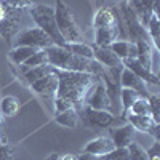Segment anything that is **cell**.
I'll return each instance as SVG.
<instances>
[{
    "label": "cell",
    "mask_w": 160,
    "mask_h": 160,
    "mask_svg": "<svg viewBox=\"0 0 160 160\" xmlns=\"http://www.w3.org/2000/svg\"><path fill=\"white\" fill-rule=\"evenodd\" d=\"M53 66H50V64H43V66H38V68H32V69H28L24 74H22V77L26 78V82H28L29 85L31 83H34L35 80H40L42 77H45V75H48V74H51L53 72Z\"/></svg>",
    "instance_id": "obj_21"
},
{
    "label": "cell",
    "mask_w": 160,
    "mask_h": 160,
    "mask_svg": "<svg viewBox=\"0 0 160 160\" xmlns=\"http://www.w3.org/2000/svg\"><path fill=\"white\" fill-rule=\"evenodd\" d=\"M149 115L155 123H160V99L157 95H149Z\"/></svg>",
    "instance_id": "obj_29"
},
{
    "label": "cell",
    "mask_w": 160,
    "mask_h": 160,
    "mask_svg": "<svg viewBox=\"0 0 160 160\" xmlns=\"http://www.w3.org/2000/svg\"><path fill=\"white\" fill-rule=\"evenodd\" d=\"M127 2H131V0H127Z\"/></svg>",
    "instance_id": "obj_42"
},
{
    "label": "cell",
    "mask_w": 160,
    "mask_h": 160,
    "mask_svg": "<svg viewBox=\"0 0 160 160\" xmlns=\"http://www.w3.org/2000/svg\"><path fill=\"white\" fill-rule=\"evenodd\" d=\"M128 47H130V42L128 40H115L114 43H111V50L115 53V55L120 58V59H127L128 58Z\"/></svg>",
    "instance_id": "obj_28"
},
{
    "label": "cell",
    "mask_w": 160,
    "mask_h": 160,
    "mask_svg": "<svg viewBox=\"0 0 160 160\" xmlns=\"http://www.w3.org/2000/svg\"><path fill=\"white\" fill-rule=\"evenodd\" d=\"M123 62V68H127V69H130L133 74H135L136 77H139L142 82H146V83H151V85H158V77L152 72V71H149V69H146L144 66L138 61V59H131V58H127V59H123L122 61Z\"/></svg>",
    "instance_id": "obj_11"
},
{
    "label": "cell",
    "mask_w": 160,
    "mask_h": 160,
    "mask_svg": "<svg viewBox=\"0 0 160 160\" xmlns=\"http://www.w3.org/2000/svg\"><path fill=\"white\" fill-rule=\"evenodd\" d=\"M31 88L40 96L45 98H55L56 91H58V75L53 69L51 74L42 77L40 80H35L34 83H31Z\"/></svg>",
    "instance_id": "obj_8"
},
{
    "label": "cell",
    "mask_w": 160,
    "mask_h": 160,
    "mask_svg": "<svg viewBox=\"0 0 160 160\" xmlns=\"http://www.w3.org/2000/svg\"><path fill=\"white\" fill-rule=\"evenodd\" d=\"M136 56H138V48H136V43L130 42V47H128V58L136 59Z\"/></svg>",
    "instance_id": "obj_35"
},
{
    "label": "cell",
    "mask_w": 160,
    "mask_h": 160,
    "mask_svg": "<svg viewBox=\"0 0 160 160\" xmlns=\"http://www.w3.org/2000/svg\"><path fill=\"white\" fill-rule=\"evenodd\" d=\"M43 64H48V58H47V53L45 50H37L34 55L26 61L24 64L19 66V71L21 74H24L28 69H32V68H38V66H43Z\"/></svg>",
    "instance_id": "obj_22"
},
{
    "label": "cell",
    "mask_w": 160,
    "mask_h": 160,
    "mask_svg": "<svg viewBox=\"0 0 160 160\" xmlns=\"http://www.w3.org/2000/svg\"><path fill=\"white\" fill-rule=\"evenodd\" d=\"M78 112L75 108H71V109H66L62 112H58L55 115V122L61 127H66V128H75L77 123H78Z\"/></svg>",
    "instance_id": "obj_18"
},
{
    "label": "cell",
    "mask_w": 160,
    "mask_h": 160,
    "mask_svg": "<svg viewBox=\"0 0 160 160\" xmlns=\"http://www.w3.org/2000/svg\"><path fill=\"white\" fill-rule=\"evenodd\" d=\"M96 160H102V158H101V157H96Z\"/></svg>",
    "instance_id": "obj_41"
},
{
    "label": "cell",
    "mask_w": 160,
    "mask_h": 160,
    "mask_svg": "<svg viewBox=\"0 0 160 160\" xmlns=\"http://www.w3.org/2000/svg\"><path fill=\"white\" fill-rule=\"evenodd\" d=\"M83 120V123L87 127H98V128H108L114 123L115 115L109 111H98V109H91L88 106H83L80 109V115Z\"/></svg>",
    "instance_id": "obj_6"
},
{
    "label": "cell",
    "mask_w": 160,
    "mask_h": 160,
    "mask_svg": "<svg viewBox=\"0 0 160 160\" xmlns=\"http://www.w3.org/2000/svg\"><path fill=\"white\" fill-rule=\"evenodd\" d=\"M29 15L32 18V21L35 22V26L38 29H42L51 40L53 45L58 47H64L66 42L61 37L59 31H58V24H56V18H55V8L43 5V3H35L29 8Z\"/></svg>",
    "instance_id": "obj_2"
},
{
    "label": "cell",
    "mask_w": 160,
    "mask_h": 160,
    "mask_svg": "<svg viewBox=\"0 0 160 160\" xmlns=\"http://www.w3.org/2000/svg\"><path fill=\"white\" fill-rule=\"evenodd\" d=\"M127 149H128L130 160H149L148 151H146L142 146L139 142H136V141H131Z\"/></svg>",
    "instance_id": "obj_27"
},
{
    "label": "cell",
    "mask_w": 160,
    "mask_h": 160,
    "mask_svg": "<svg viewBox=\"0 0 160 160\" xmlns=\"http://www.w3.org/2000/svg\"><path fill=\"white\" fill-rule=\"evenodd\" d=\"M16 47H32L35 50H45L53 45V40L37 26L34 28H26L24 31H19L15 37Z\"/></svg>",
    "instance_id": "obj_5"
},
{
    "label": "cell",
    "mask_w": 160,
    "mask_h": 160,
    "mask_svg": "<svg viewBox=\"0 0 160 160\" xmlns=\"http://www.w3.org/2000/svg\"><path fill=\"white\" fill-rule=\"evenodd\" d=\"M0 2H2V0H0Z\"/></svg>",
    "instance_id": "obj_43"
},
{
    "label": "cell",
    "mask_w": 160,
    "mask_h": 160,
    "mask_svg": "<svg viewBox=\"0 0 160 160\" xmlns=\"http://www.w3.org/2000/svg\"><path fill=\"white\" fill-rule=\"evenodd\" d=\"M128 122L133 127V130H138L141 133H149L155 139H158V123L154 122L151 115H136L130 112Z\"/></svg>",
    "instance_id": "obj_10"
},
{
    "label": "cell",
    "mask_w": 160,
    "mask_h": 160,
    "mask_svg": "<svg viewBox=\"0 0 160 160\" xmlns=\"http://www.w3.org/2000/svg\"><path fill=\"white\" fill-rule=\"evenodd\" d=\"M3 5V8L7 10V13L16 11V10H22V8H31L32 5L37 3V0H2L0 2Z\"/></svg>",
    "instance_id": "obj_25"
},
{
    "label": "cell",
    "mask_w": 160,
    "mask_h": 160,
    "mask_svg": "<svg viewBox=\"0 0 160 160\" xmlns=\"http://www.w3.org/2000/svg\"><path fill=\"white\" fill-rule=\"evenodd\" d=\"M58 160H77V155H72V154H66V155L59 157Z\"/></svg>",
    "instance_id": "obj_37"
},
{
    "label": "cell",
    "mask_w": 160,
    "mask_h": 160,
    "mask_svg": "<svg viewBox=\"0 0 160 160\" xmlns=\"http://www.w3.org/2000/svg\"><path fill=\"white\" fill-rule=\"evenodd\" d=\"M120 16H122L123 29H125L128 42L136 43V42H139V40H149L151 42L148 29L139 22L136 13L133 11V8L130 7V3L127 2V0H122V3H120Z\"/></svg>",
    "instance_id": "obj_4"
},
{
    "label": "cell",
    "mask_w": 160,
    "mask_h": 160,
    "mask_svg": "<svg viewBox=\"0 0 160 160\" xmlns=\"http://www.w3.org/2000/svg\"><path fill=\"white\" fill-rule=\"evenodd\" d=\"M115 148L114 142L111 138H106V136H98L95 139H91L85 148H83V152L87 154H91L95 157H102L106 154H109L112 149Z\"/></svg>",
    "instance_id": "obj_15"
},
{
    "label": "cell",
    "mask_w": 160,
    "mask_h": 160,
    "mask_svg": "<svg viewBox=\"0 0 160 160\" xmlns=\"http://www.w3.org/2000/svg\"><path fill=\"white\" fill-rule=\"evenodd\" d=\"M118 18H120L118 10L102 7V8H99L95 13V18H93V28L99 29V28H111V26H117Z\"/></svg>",
    "instance_id": "obj_12"
},
{
    "label": "cell",
    "mask_w": 160,
    "mask_h": 160,
    "mask_svg": "<svg viewBox=\"0 0 160 160\" xmlns=\"http://www.w3.org/2000/svg\"><path fill=\"white\" fill-rule=\"evenodd\" d=\"M58 158H59V157H58V154H51L47 160H58Z\"/></svg>",
    "instance_id": "obj_39"
},
{
    "label": "cell",
    "mask_w": 160,
    "mask_h": 160,
    "mask_svg": "<svg viewBox=\"0 0 160 160\" xmlns=\"http://www.w3.org/2000/svg\"><path fill=\"white\" fill-rule=\"evenodd\" d=\"M35 51H37V50L32 48V47H15V48L8 53V59H10L13 64L21 66V64H24L26 61H28Z\"/></svg>",
    "instance_id": "obj_19"
},
{
    "label": "cell",
    "mask_w": 160,
    "mask_h": 160,
    "mask_svg": "<svg viewBox=\"0 0 160 160\" xmlns=\"http://www.w3.org/2000/svg\"><path fill=\"white\" fill-rule=\"evenodd\" d=\"M130 112L136 114V115H149V101H148V98H138L130 108Z\"/></svg>",
    "instance_id": "obj_30"
},
{
    "label": "cell",
    "mask_w": 160,
    "mask_h": 160,
    "mask_svg": "<svg viewBox=\"0 0 160 160\" xmlns=\"http://www.w3.org/2000/svg\"><path fill=\"white\" fill-rule=\"evenodd\" d=\"M71 108H74V104L69 101V99H66V98H62V96H55V112L58 114V112H62V111H66V109H71Z\"/></svg>",
    "instance_id": "obj_32"
},
{
    "label": "cell",
    "mask_w": 160,
    "mask_h": 160,
    "mask_svg": "<svg viewBox=\"0 0 160 160\" xmlns=\"http://www.w3.org/2000/svg\"><path fill=\"white\" fill-rule=\"evenodd\" d=\"M0 146H2V144H0Z\"/></svg>",
    "instance_id": "obj_44"
},
{
    "label": "cell",
    "mask_w": 160,
    "mask_h": 160,
    "mask_svg": "<svg viewBox=\"0 0 160 160\" xmlns=\"http://www.w3.org/2000/svg\"><path fill=\"white\" fill-rule=\"evenodd\" d=\"M7 15H8V13H7V10L3 8V5H2V3H0V21H2V19H3Z\"/></svg>",
    "instance_id": "obj_38"
},
{
    "label": "cell",
    "mask_w": 160,
    "mask_h": 160,
    "mask_svg": "<svg viewBox=\"0 0 160 160\" xmlns=\"http://www.w3.org/2000/svg\"><path fill=\"white\" fill-rule=\"evenodd\" d=\"M93 53H95V59L102 66L104 69L117 68V66L123 64L122 59H120L109 47H96V45H93Z\"/></svg>",
    "instance_id": "obj_13"
},
{
    "label": "cell",
    "mask_w": 160,
    "mask_h": 160,
    "mask_svg": "<svg viewBox=\"0 0 160 160\" xmlns=\"http://www.w3.org/2000/svg\"><path fill=\"white\" fill-rule=\"evenodd\" d=\"M138 98H141V96L138 95L135 90H131V88H120V104L123 106V115L130 111L133 102H135Z\"/></svg>",
    "instance_id": "obj_24"
},
{
    "label": "cell",
    "mask_w": 160,
    "mask_h": 160,
    "mask_svg": "<svg viewBox=\"0 0 160 160\" xmlns=\"http://www.w3.org/2000/svg\"><path fill=\"white\" fill-rule=\"evenodd\" d=\"M102 160H130L128 149L127 148H114L109 154L101 157Z\"/></svg>",
    "instance_id": "obj_31"
},
{
    "label": "cell",
    "mask_w": 160,
    "mask_h": 160,
    "mask_svg": "<svg viewBox=\"0 0 160 160\" xmlns=\"http://www.w3.org/2000/svg\"><path fill=\"white\" fill-rule=\"evenodd\" d=\"M77 160H96V157L91 154H87V152H82L80 155H77Z\"/></svg>",
    "instance_id": "obj_36"
},
{
    "label": "cell",
    "mask_w": 160,
    "mask_h": 160,
    "mask_svg": "<svg viewBox=\"0 0 160 160\" xmlns=\"http://www.w3.org/2000/svg\"><path fill=\"white\" fill-rule=\"evenodd\" d=\"M115 40H120V32H118L117 26L95 29V45L96 47H111V43H114Z\"/></svg>",
    "instance_id": "obj_16"
},
{
    "label": "cell",
    "mask_w": 160,
    "mask_h": 160,
    "mask_svg": "<svg viewBox=\"0 0 160 160\" xmlns=\"http://www.w3.org/2000/svg\"><path fill=\"white\" fill-rule=\"evenodd\" d=\"M148 34H149V38L155 48L160 47V22H158V16L154 15L148 24Z\"/></svg>",
    "instance_id": "obj_26"
},
{
    "label": "cell",
    "mask_w": 160,
    "mask_h": 160,
    "mask_svg": "<svg viewBox=\"0 0 160 160\" xmlns=\"http://www.w3.org/2000/svg\"><path fill=\"white\" fill-rule=\"evenodd\" d=\"M120 87L122 88H131L135 90L141 98H149V91H148V83L142 82L139 77H136L130 69L123 68L122 74H120Z\"/></svg>",
    "instance_id": "obj_9"
},
{
    "label": "cell",
    "mask_w": 160,
    "mask_h": 160,
    "mask_svg": "<svg viewBox=\"0 0 160 160\" xmlns=\"http://www.w3.org/2000/svg\"><path fill=\"white\" fill-rule=\"evenodd\" d=\"M0 160H13V151L8 144L0 146Z\"/></svg>",
    "instance_id": "obj_33"
},
{
    "label": "cell",
    "mask_w": 160,
    "mask_h": 160,
    "mask_svg": "<svg viewBox=\"0 0 160 160\" xmlns=\"http://www.w3.org/2000/svg\"><path fill=\"white\" fill-rule=\"evenodd\" d=\"M3 127V118H2V114H0V128Z\"/></svg>",
    "instance_id": "obj_40"
},
{
    "label": "cell",
    "mask_w": 160,
    "mask_h": 160,
    "mask_svg": "<svg viewBox=\"0 0 160 160\" xmlns=\"http://www.w3.org/2000/svg\"><path fill=\"white\" fill-rule=\"evenodd\" d=\"M55 18H56V24H58V31H59V34L64 38L66 43L83 42V34L78 29L72 11L64 0H56Z\"/></svg>",
    "instance_id": "obj_3"
},
{
    "label": "cell",
    "mask_w": 160,
    "mask_h": 160,
    "mask_svg": "<svg viewBox=\"0 0 160 160\" xmlns=\"http://www.w3.org/2000/svg\"><path fill=\"white\" fill-rule=\"evenodd\" d=\"M148 155H149V158L151 157H160V142H158V139H155L154 146L148 151Z\"/></svg>",
    "instance_id": "obj_34"
},
{
    "label": "cell",
    "mask_w": 160,
    "mask_h": 160,
    "mask_svg": "<svg viewBox=\"0 0 160 160\" xmlns=\"http://www.w3.org/2000/svg\"><path fill=\"white\" fill-rule=\"evenodd\" d=\"M19 101L15 96H5L0 101V111L3 117H15L19 112Z\"/></svg>",
    "instance_id": "obj_23"
},
{
    "label": "cell",
    "mask_w": 160,
    "mask_h": 160,
    "mask_svg": "<svg viewBox=\"0 0 160 160\" xmlns=\"http://www.w3.org/2000/svg\"><path fill=\"white\" fill-rule=\"evenodd\" d=\"M85 106L91 109H98V111H111V101H109V96L106 93V87H104V82L102 78L99 77L98 82L93 85V88L88 91L87 95V99H85Z\"/></svg>",
    "instance_id": "obj_7"
},
{
    "label": "cell",
    "mask_w": 160,
    "mask_h": 160,
    "mask_svg": "<svg viewBox=\"0 0 160 160\" xmlns=\"http://www.w3.org/2000/svg\"><path fill=\"white\" fill-rule=\"evenodd\" d=\"M58 75V91L56 95L69 99L77 112L85 106V99L88 91L98 82V75L85 74V72H74V71H61L55 68ZM55 95V96H56Z\"/></svg>",
    "instance_id": "obj_1"
},
{
    "label": "cell",
    "mask_w": 160,
    "mask_h": 160,
    "mask_svg": "<svg viewBox=\"0 0 160 160\" xmlns=\"http://www.w3.org/2000/svg\"><path fill=\"white\" fill-rule=\"evenodd\" d=\"M64 48L69 53L80 58H87V59H95V53H93V47L85 43V42H74V43H66Z\"/></svg>",
    "instance_id": "obj_20"
},
{
    "label": "cell",
    "mask_w": 160,
    "mask_h": 160,
    "mask_svg": "<svg viewBox=\"0 0 160 160\" xmlns=\"http://www.w3.org/2000/svg\"><path fill=\"white\" fill-rule=\"evenodd\" d=\"M19 29H21V19L15 15H7L0 21V37L7 43H11V40L18 35Z\"/></svg>",
    "instance_id": "obj_14"
},
{
    "label": "cell",
    "mask_w": 160,
    "mask_h": 160,
    "mask_svg": "<svg viewBox=\"0 0 160 160\" xmlns=\"http://www.w3.org/2000/svg\"><path fill=\"white\" fill-rule=\"evenodd\" d=\"M133 127L128 123V125H123V127H117V128H112L111 130V139L114 142L115 148H128V144L133 139Z\"/></svg>",
    "instance_id": "obj_17"
}]
</instances>
